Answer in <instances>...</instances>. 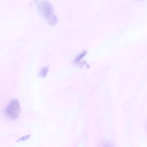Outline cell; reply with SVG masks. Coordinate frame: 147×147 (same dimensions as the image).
Returning <instances> with one entry per match:
<instances>
[{"label":"cell","mask_w":147,"mask_h":147,"mask_svg":"<svg viewBox=\"0 0 147 147\" xmlns=\"http://www.w3.org/2000/svg\"><path fill=\"white\" fill-rule=\"evenodd\" d=\"M87 53L86 51H84L76 57L75 58L74 62L76 63L78 62Z\"/></svg>","instance_id":"277c9868"},{"label":"cell","mask_w":147,"mask_h":147,"mask_svg":"<svg viewBox=\"0 0 147 147\" xmlns=\"http://www.w3.org/2000/svg\"><path fill=\"white\" fill-rule=\"evenodd\" d=\"M48 68L49 67L47 66L41 69L38 72V76L41 77H45L48 72Z\"/></svg>","instance_id":"3957f363"},{"label":"cell","mask_w":147,"mask_h":147,"mask_svg":"<svg viewBox=\"0 0 147 147\" xmlns=\"http://www.w3.org/2000/svg\"><path fill=\"white\" fill-rule=\"evenodd\" d=\"M5 113L7 116L12 119L17 118L20 113V106L17 98L12 99L5 110Z\"/></svg>","instance_id":"7a4b0ae2"},{"label":"cell","mask_w":147,"mask_h":147,"mask_svg":"<svg viewBox=\"0 0 147 147\" xmlns=\"http://www.w3.org/2000/svg\"><path fill=\"white\" fill-rule=\"evenodd\" d=\"M37 8L42 16L50 25L54 26L57 23L53 6L47 0H36Z\"/></svg>","instance_id":"6da1fadb"},{"label":"cell","mask_w":147,"mask_h":147,"mask_svg":"<svg viewBox=\"0 0 147 147\" xmlns=\"http://www.w3.org/2000/svg\"><path fill=\"white\" fill-rule=\"evenodd\" d=\"M30 136H24L23 137V138H20L18 140V141L20 140H25L28 139V138H29Z\"/></svg>","instance_id":"5b68a950"}]
</instances>
